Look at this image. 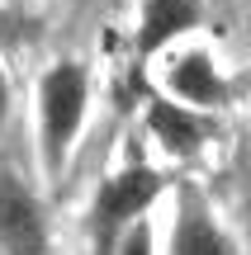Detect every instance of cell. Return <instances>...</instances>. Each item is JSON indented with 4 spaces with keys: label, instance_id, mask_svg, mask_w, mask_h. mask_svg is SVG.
Returning <instances> with one entry per match:
<instances>
[{
    "label": "cell",
    "instance_id": "1",
    "mask_svg": "<svg viewBox=\"0 0 251 255\" xmlns=\"http://www.w3.org/2000/svg\"><path fill=\"white\" fill-rule=\"evenodd\" d=\"M85 100H90V81L76 62H57L38 85V123H43V165L62 170L66 151H71L76 132L85 119Z\"/></svg>",
    "mask_w": 251,
    "mask_h": 255
},
{
    "label": "cell",
    "instance_id": "2",
    "mask_svg": "<svg viewBox=\"0 0 251 255\" xmlns=\"http://www.w3.org/2000/svg\"><path fill=\"white\" fill-rule=\"evenodd\" d=\"M161 194V175L147 170V165H128V170L109 175L95 199V232H100V246L114 251V241L123 237L128 222H138V213L147 208L152 199Z\"/></svg>",
    "mask_w": 251,
    "mask_h": 255
},
{
    "label": "cell",
    "instance_id": "3",
    "mask_svg": "<svg viewBox=\"0 0 251 255\" xmlns=\"http://www.w3.org/2000/svg\"><path fill=\"white\" fill-rule=\"evenodd\" d=\"M0 251L5 255H52L43 208L14 175H0Z\"/></svg>",
    "mask_w": 251,
    "mask_h": 255
},
{
    "label": "cell",
    "instance_id": "4",
    "mask_svg": "<svg viewBox=\"0 0 251 255\" xmlns=\"http://www.w3.org/2000/svg\"><path fill=\"white\" fill-rule=\"evenodd\" d=\"M166 85L176 90L180 104H199V109H214V104L228 100V85L209 52H180L166 71Z\"/></svg>",
    "mask_w": 251,
    "mask_h": 255
},
{
    "label": "cell",
    "instance_id": "5",
    "mask_svg": "<svg viewBox=\"0 0 251 255\" xmlns=\"http://www.w3.org/2000/svg\"><path fill=\"white\" fill-rule=\"evenodd\" d=\"M199 19H204V5L199 0H147L142 5V24H138V47L142 52H157L176 33L195 28Z\"/></svg>",
    "mask_w": 251,
    "mask_h": 255
},
{
    "label": "cell",
    "instance_id": "6",
    "mask_svg": "<svg viewBox=\"0 0 251 255\" xmlns=\"http://www.w3.org/2000/svg\"><path fill=\"white\" fill-rule=\"evenodd\" d=\"M147 123H152V132L161 137V146H166L171 156L199 151L204 137H209V128L199 123V114H190L185 104H152V109H147Z\"/></svg>",
    "mask_w": 251,
    "mask_h": 255
},
{
    "label": "cell",
    "instance_id": "7",
    "mask_svg": "<svg viewBox=\"0 0 251 255\" xmlns=\"http://www.w3.org/2000/svg\"><path fill=\"white\" fill-rule=\"evenodd\" d=\"M171 255H233L223 232L214 227V218L190 194L180 199V222H176V246H171Z\"/></svg>",
    "mask_w": 251,
    "mask_h": 255
},
{
    "label": "cell",
    "instance_id": "8",
    "mask_svg": "<svg viewBox=\"0 0 251 255\" xmlns=\"http://www.w3.org/2000/svg\"><path fill=\"white\" fill-rule=\"evenodd\" d=\"M114 255H152V232L142 222H133L119 241H114Z\"/></svg>",
    "mask_w": 251,
    "mask_h": 255
},
{
    "label": "cell",
    "instance_id": "9",
    "mask_svg": "<svg viewBox=\"0 0 251 255\" xmlns=\"http://www.w3.org/2000/svg\"><path fill=\"white\" fill-rule=\"evenodd\" d=\"M5 109H9V85H5V76H0V119H5Z\"/></svg>",
    "mask_w": 251,
    "mask_h": 255
}]
</instances>
